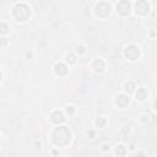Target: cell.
I'll use <instances>...</instances> for the list:
<instances>
[{
    "label": "cell",
    "instance_id": "1",
    "mask_svg": "<svg viewBox=\"0 0 157 157\" xmlns=\"http://www.w3.org/2000/svg\"><path fill=\"white\" fill-rule=\"evenodd\" d=\"M52 138H53V141H54L55 145L65 146L69 144V141H70L71 134H70V130H69L66 126H59V128H56L53 132Z\"/></svg>",
    "mask_w": 157,
    "mask_h": 157
},
{
    "label": "cell",
    "instance_id": "2",
    "mask_svg": "<svg viewBox=\"0 0 157 157\" xmlns=\"http://www.w3.org/2000/svg\"><path fill=\"white\" fill-rule=\"evenodd\" d=\"M30 9L25 4H17L14 7V16L17 21H26L30 17Z\"/></svg>",
    "mask_w": 157,
    "mask_h": 157
},
{
    "label": "cell",
    "instance_id": "3",
    "mask_svg": "<svg viewBox=\"0 0 157 157\" xmlns=\"http://www.w3.org/2000/svg\"><path fill=\"white\" fill-rule=\"evenodd\" d=\"M139 54H140V52H139V48L136 46H128L125 48V56L128 58L129 60H135V59H138V56Z\"/></svg>",
    "mask_w": 157,
    "mask_h": 157
},
{
    "label": "cell",
    "instance_id": "4",
    "mask_svg": "<svg viewBox=\"0 0 157 157\" xmlns=\"http://www.w3.org/2000/svg\"><path fill=\"white\" fill-rule=\"evenodd\" d=\"M109 12H111V6L106 3H99L96 6V14L99 17H106L109 15Z\"/></svg>",
    "mask_w": 157,
    "mask_h": 157
},
{
    "label": "cell",
    "instance_id": "5",
    "mask_svg": "<svg viewBox=\"0 0 157 157\" xmlns=\"http://www.w3.org/2000/svg\"><path fill=\"white\" fill-rule=\"evenodd\" d=\"M135 10H136V14L144 16V15H147V12L150 10V6L145 0H139L136 3V5H135Z\"/></svg>",
    "mask_w": 157,
    "mask_h": 157
},
{
    "label": "cell",
    "instance_id": "6",
    "mask_svg": "<svg viewBox=\"0 0 157 157\" xmlns=\"http://www.w3.org/2000/svg\"><path fill=\"white\" fill-rule=\"evenodd\" d=\"M117 11L119 12L120 15H123V16L129 15V12H130V4H129V1H126V0L120 1L117 5Z\"/></svg>",
    "mask_w": 157,
    "mask_h": 157
},
{
    "label": "cell",
    "instance_id": "7",
    "mask_svg": "<svg viewBox=\"0 0 157 157\" xmlns=\"http://www.w3.org/2000/svg\"><path fill=\"white\" fill-rule=\"evenodd\" d=\"M129 102H130V98L128 97V96H125V95L118 96V97H117V101H115V103H117L119 107H125V106H128Z\"/></svg>",
    "mask_w": 157,
    "mask_h": 157
},
{
    "label": "cell",
    "instance_id": "8",
    "mask_svg": "<svg viewBox=\"0 0 157 157\" xmlns=\"http://www.w3.org/2000/svg\"><path fill=\"white\" fill-rule=\"evenodd\" d=\"M65 120V118L63 115V113L62 112H59V111H55L53 114H52V121L55 124H59V123H63V121Z\"/></svg>",
    "mask_w": 157,
    "mask_h": 157
},
{
    "label": "cell",
    "instance_id": "9",
    "mask_svg": "<svg viewBox=\"0 0 157 157\" xmlns=\"http://www.w3.org/2000/svg\"><path fill=\"white\" fill-rule=\"evenodd\" d=\"M54 70H55V74H56V75L63 76V75H66V72H68V68L65 66L64 64L59 63V64H56V65H55Z\"/></svg>",
    "mask_w": 157,
    "mask_h": 157
},
{
    "label": "cell",
    "instance_id": "10",
    "mask_svg": "<svg viewBox=\"0 0 157 157\" xmlns=\"http://www.w3.org/2000/svg\"><path fill=\"white\" fill-rule=\"evenodd\" d=\"M93 68H95L96 71H102L103 69H104V63H103V60H101V59L96 60V62L93 63Z\"/></svg>",
    "mask_w": 157,
    "mask_h": 157
},
{
    "label": "cell",
    "instance_id": "11",
    "mask_svg": "<svg viewBox=\"0 0 157 157\" xmlns=\"http://www.w3.org/2000/svg\"><path fill=\"white\" fill-rule=\"evenodd\" d=\"M146 96H147V92H146V90L145 89H140V90H138V93H136V97L139 99H145L146 98Z\"/></svg>",
    "mask_w": 157,
    "mask_h": 157
},
{
    "label": "cell",
    "instance_id": "12",
    "mask_svg": "<svg viewBox=\"0 0 157 157\" xmlns=\"http://www.w3.org/2000/svg\"><path fill=\"white\" fill-rule=\"evenodd\" d=\"M117 155H120V156H124L125 155V150H124V146H118L117 147Z\"/></svg>",
    "mask_w": 157,
    "mask_h": 157
},
{
    "label": "cell",
    "instance_id": "13",
    "mask_svg": "<svg viewBox=\"0 0 157 157\" xmlns=\"http://www.w3.org/2000/svg\"><path fill=\"white\" fill-rule=\"evenodd\" d=\"M7 30H9V27L6 23H0V33H6Z\"/></svg>",
    "mask_w": 157,
    "mask_h": 157
},
{
    "label": "cell",
    "instance_id": "14",
    "mask_svg": "<svg viewBox=\"0 0 157 157\" xmlns=\"http://www.w3.org/2000/svg\"><path fill=\"white\" fill-rule=\"evenodd\" d=\"M134 87H135V85L133 84V82H129V84H126L125 90L128 91V92H132V91H134Z\"/></svg>",
    "mask_w": 157,
    "mask_h": 157
},
{
    "label": "cell",
    "instance_id": "15",
    "mask_svg": "<svg viewBox=\"0 0 157 157\" xmlns=\"http://www.w3.org/2000/svg\"><path fill=\"white\" fill-rule=\"evenodd\" d=\"M96 124H97V125L99 126V128H102V126H103L104 124H106V120H104L103 118L101 117V118H98V119H97V121H96Z\"/></svg>",
    "mask_w": 157,
    "mask_h": 157
},
{
    "label": "cell",
    "instance_id": "16",
    "mask_svg": "<svg viewBox=\"0 0 157 157\" xmlns=\"http://www.w3.org/2000/svg\"><path fill=\"white\" fill-rule=\"evenodd\" d=\"M68 62L71 63V64H74V63H75V56H74L72 54H69V55H68Z\"/></svg>",
    "mask_w": 157,
    "mask_h": 157
},
{
    "label": "cell",
    "instance_id": "17",
    "mask_svg": "<svg viewBox=\"0 0 157 157\" xmlns=\"http://www.w3.org/2000/svg\"><path fill=\"white\" fill-rule=\"evenodd\" d=\"M66 112H68V114H74V107H68Z\"/></svg>",
    "mask_w": 157,
    "mask_h": 157
},
{
    "label": "cell",
    "instance_id": "18",
    "mask_svg": "<svg viewBox=\"0 0 157 157\" xmlns=\"http://www.w3.org/2000/svg\"><path fill=\"white\" fill-rule=\"evenodd\" d=\"M128 133H129V129H128V126H124V129H123V134H124V135H126Z\"/></svg>",
    "mask_w": 157,
    "mask_h": 157
},
{
    "label": "cell",
    "instance_id": "19",
    "mask_svg": "<svg viewBox=\"0 0 157 157\" xmlns=\"http://www.w3.org/2000/svg\"><path fill=\"white\" fill-rule=\"evenodd\" d=\"M77 52H80V53H82V52H84V48H82V47L77 48Z\"/></svg>",
    "mask_w": 157,
    "mask_h": 157
},
{
    "label": "cell",
    "instance_id": "20",
    "mask_svg": "<svg viewBox=\"0 0 157 157\" xmlns=\"http://www.w3.org/2000/svg\"><path fill=\"white\" fill-rule=\"evenodd\" d=\"M0 80H1V72H0Z\"/></svg>",
    "mask_w": 157,
    "mask_h": 157
}]
</instances>
